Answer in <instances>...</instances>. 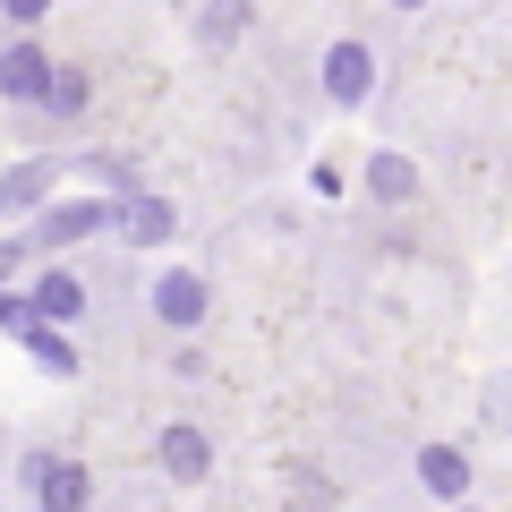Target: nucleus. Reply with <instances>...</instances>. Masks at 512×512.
Wrapping results in <instances>:
<instances>
[{
	"label": "nucleus",
	"mask_w": 512,
	"mask_h": 512,
	"mask_svg": "<svg viewBox=\"0 0 512 512\" xmlns=\"http://www.w3.org/2000/svg\"><path fill=\"white\" fill-rule=\"evenodd\" d=\"M325 94L333 103H367V94H376V52H367L359 35H342L325 52Z\"/></svg>",
	"instance_id": "f257e3e1"
},
{
	"label": "nucleus",
	"mask_w": 512,
	"mask_h": 512,
	"mask_svg": "<svg viewBox=\"0 0 512 512\" xmlns=\"http://www.w3.org/2000/svg\"><path fill=\"white\" fill-rule=\"evenodd\" d=\"M419 487L436 504H470V453L461 444H419Z\"/></svg>",
	"instance_id": "f03ea898"
},
{
	"label": "nucleus",
	"mask_w": 512,
	"mask_h": 512,
	"mask_svg": "<svg viewBox=\"0 0 512 512\" xmlns=\"http://www.w3.org/2000/svg\"><path fill=\"white\" fill-rule=\"evenodd\" d=\"M52 77H60V69L35 52V43H9V52H0V94H9V103H43Z\"/></svg>",
	"instance_id": "7ed1b4c3"
},
{
	"label": "nucleus",
	"mask_w": 512,
	"mask_h": 512,
	"mask_svg": "<svg viewBox=\"0 0 512 512\" xmlns=\"http://www.w3.org/2000/svg\"><path fill=\"white\" fill-rule=\"evenodd\" d=\"M205 470H214V444H205V427L171 419V427H163V478H180V487H197Z\"/></svg>",
	"instance_id": "20e7f679"
},
{
	"label": "nucleus",
	"mask_w": 512,
	"mask_h": 512,
	"mask_svg": "<svg viewBox=\"0 0 512 512\" xmlns=\"http://www.w3.org/2000/svg\"><path fill=\"white\" fill-rule=\"evenodd\" d=\"M103 222H120V214H111V205H60V214L35 222V248H69V239L103 231Z\"/></svg>",
	"instance_id": "39448f33"
},
{
	"label": "nucleus",
	"mask_w": 512,
	"mask_h": 512,
	"mask_svg": "<svg viewBox=\"0 0 512 512\" xmlns=\"http://www.w3.org/2000/svg\"><path fill=\"white\" fill-rule=\"evenodd\" d=\"M26 308H35L43 325H69V316H86V282L77 274H43L35 291H26Z\"/></svg>",
	"instance_id": "423d86ee"
},
{
	"label": "nucleus",
	"mask_w": 512,
	"mask_h": 512,
	"mask_svg": "<svg viewBox=\"0 0 512 512\" xmlns=\"http://www.w3.org/2000/svg\"><path fill=\"white\" fill-rule=\"evenodd\" d=\"M86 495H94L86 461H52V470H43V487H35V504H43V512H86Z\"/></svg>",
	"instance_id": "0eeeda50"
},
{
	"label": "nucleus",
	"mask_w": 512,
	"mask_h": 512,
	"mask_svg": "<svg viewBox=\"0 0 512 512\" xmlns=\"http://www.w3.org/2000/svg\"><path fill=\"white\" fill-rule=\"evenodd\" d=\"M154 316H163V325H197L205 316V282L197 274H163L154 282Z\"/></svg>",
	"instance_id": "6e6552de"
},
{
	"label": "nucleus",
	"mask_w": 512,
	"mask_h": 512,
	"mask_svg": "<svg viewBox=\"0 0 512 512\" xmlns=\"http://www.w3.org/2000/svg\"><path fill=\"white\" fill-rule=\"evenodd\" d=\"M367 188H376L384 205H410L419 197V163H410V154H367Z\"/></svg>",
	"instance_id": "1a4fd4ad"
},
{
	"label": "nucleus",
	"mask_w": 512,
	"mask_h": 512,
	"mask_svg": "<svg viewBox=\"0 0 512 512\" xmlns=\"http://www.w3.org/2000/svg\"><path fill=\"white\" fill-rule=\"evenodd\" d=\"M171 222H180V214H171L163 197H128V205H120V231L137 239V248H154V239H171Z\"/></svg>",
	"instance_id": "9d476101"
},
{
	"label": "nucleus",
	"mask_w": 512,
	"mask_h": 512,
	"mask_svg": "<svg viewBox=\"0 0 512 512\" xmlns=\"http://www.w3.org/2000/svg\"><path fill=\"white\" fill-rule=\"evenodd\" d=\"M188 18H197L205 43H231L239 26H248V0H188Z\"/></svg>",
	"instance_id": "9b49d317"
},
{
	"label": "nucleus",
	"mask_w": 512,
	"mask_h": 512,
	"mask_svg": "<svg viewBox=\"0 0 512 512\" xmlns=\"http://www.w3.org/2000/svg\"><path fill=\"white\" fill-rule=\"evenodd\" d=\"M86 86H94L86 69H60V77H52V94H43V111H60V120H77V111H86Z\"/></svg>",
	"instance_id": "f8f14e48"
},
{
	"label": "nucleus",
	"mask_w": 512,
	"mask_h": 512,
	"mask_svg": "<svg viewBox=\"0 0 512 512\" xmlns=\"http://www.w3.org/2000/svg\"><path fill=\"white\" fill-rule=\"evenodd\" d=\"M0 9H9V18H18V26H35L43 9H52V0H0Z\"/></svg>",
	"instance_id": "ddd939ff"
},
{
	"label": "nucleus",
	"mask_w": 512,
	"mask_h": 512,
	"mask_svg": "<svg viewBox=\"0 0 512 512\" xmlns=\"http://www.w3.org/2000/svg\"><path fill=\"white\" fill-rule=\"evenodd\" d=\"M393 9H427V0H393Z\"/></svg>",
	"instance_id": "4468645a"
},
{
	"label": "nucleus",
	"mask_w": 512,
	"mask_h": 512,
	"mask_svg": "<svg viewBox=\"0 0 512 512\" xmlns=\"http://www.w3.org/2000/svg\"><path fill=\"white\" fill-rule=\"evenodd\" d=\"M453 512H478V504H453Z\"/></svg>",
	"instance_id": "2eb2a0df"
}]
</instances>
